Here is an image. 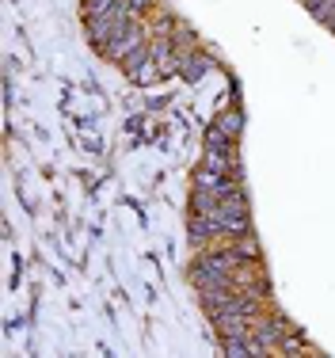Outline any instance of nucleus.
<instances>
[{"label": "nucleus", "mask_w": 335, "mask_h": 358, "mask_svg": "<svg viewBox=\"0 0 335 358\" xmlns=\"http://www.w3.org/2000/svg\"><path fill=\"white\" fill-rule=\"evenodd\" d=\"M210 126H218V130L229 134V138H240V130H244V115H240L236 107H229V110H221V115H213Z\"/></svg>", "instance_id": "nucleus-2"}, {"label": "nucleus", "mask_w": 335, "mask_h": 358, "mask_svg": "<svg viewBox=\"0 0 335 358\" xmlns=\"http://www.w3.org/2000/svg\"><path fill=\"white\" fill-rule=\"evenodd\" d=\"M324 27H332V31H335V12L328 15V20H324Z\"/></svg>", "instance_id": "nucleus-6"}, {"label": "nucleus", "mask_w": 335, "mask_h": 358, "mask_svg": "<svg viewBox=\"0 0 335 358\" xmlns=\"http://www.w3.org/2000/svg\"><path fill=\"white\" fill-rule=\"evenodd\" d=\"M183 73H187V80H202V73H206V57H194L191 69H183Z\"/></svg>", "instance_id": "nucleus-5"}, {"label": "nucleus", "mask_w": 335, "mask_h": 358, "mask_svg": "<svg viewBox=\"0 0 335 358\" xmlns=\"http://www.w3.org/2000/svg\"><path fill=\"white\" fill-rule=\"evenodd\" d=\"M233 164H236L233 152H213V149H202V168H210V172L233 176Z\"/></svg>", "instance_id": "nucleus-3"}, {"label": "nucleus", "mask_w": 335, "mask_h": 358, "mask_svg": "<svg viewBox=\"0 0 335 358\" xmlns=\"http://www.w3.org/2000/svg\"><path fill=\"white\" fill-rule=\"evenodd\" d=\"M305 8H308V12H313L316 15V20H328V15L335 12V0H305Z\"/></svg>", "instance_id": "nucleus-4"}, {"label": "nucleus", "mask_w": 335, "mask_h": 358, "mask_svg": "<svg viewBox=\"0 0 335 358\" xmlns=\"http://www.w3.org/2000/svg\"><path fill=\"white\" fill-rule=\"evenodd\" d=\"M141 50H145V31H141V23H130L122 35H115L107 46H103V57L122 65V62H130L134 54H141Z\"/></svg>", "instance_id": "nucleus-1"}]
</instances>
